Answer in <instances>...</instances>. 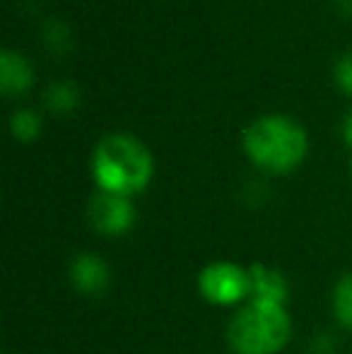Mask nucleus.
Listing matches in <instances>:
<instances>
[{
  "label": "nucleus",
  "instance_id": "obj_5",
  "mask_svg": "<svg viewBox=\"0 0 352 354\" xmlns=\"http://www.w3.org/2000/svg\"><path fill=\"white\" fill-rule=\"evenodd\" d=\"M87 219L94 232L104 236H121L136 222V210L126 196L97 191L87 203Z\"/></svg>",
  "mask_w": 352,
  "mask_h": 354
},
{
  "label": "nucleus",
  "instance_id": "obj_8",
  "mask_svg": "<svg viewBox=\"0 0 352 354\" xmlns=\"http://www.w3.org/2000/svg\"><path fill=\"white\" fill-rule=\"evenodd\" d=\"M32 82V71L27 61L12 48L0 51V89L3 94H17Z\"/></svg>",
  "mask_w": 352,
  "mask_h": 354
},
{
  "label": "nucleus",
  "instance_id": "obj_16",
  "mask_svg": "<svg viewBox=\"0 0 352 354\" xmlns=\"http://www.w3.org/2000/svg\"><path fill=\"white\" fill-rule=\"evenodd\" d=\"M350 164H352V162H350Z\"/></svg>",
  "mask_w": 352,
  "mask_h": 354
},
{
  "label": "nucleus",
  "instance_id": "obj_6",
  "mask_svg": "<svg viewBox=\"0 0 352 354\" xmlns=\"http://www.w3.org/2000/svg\"><path fill=\"white\" fill-rule=\"evenodd\" d=\"M71 284L77 292L87 294V297H99L109 289L111 284V270H109L106 261L99 253H77L71 261V270H68Z\"/></svg>",
  "mask_w": 352,
  "mask_h": 354
},
{
  "label": "nucleus",
  "instance_id": "obj_4",
  "mask_svg": "<svg viewBox=\"0 0 352 354\" xmlns=\"http://www.w3.org/2000/svg\"><path fill=\"white\" fill-rule=\"evenodd\" d=\"M198 292L212 306H237L251 299L249 268L230 261H215L198 275Z\"/></svg>",
  "mask_w": 352,
  "mask_h": 354
},
{
  "label": "nucleus",
  "instance_id": "obj_9",
  "mask_svg": "<svg viewBox=\"0 0 352 354\" xmlns=\"http://www.w3.org/2000/svg\"><path fill=\"white\" fill-rule=\"evenodd\" d=\"M77 87L71 82V80H58V82H51L44 92V102L51 111L56 113H68L77 106Z\"/></svg>",
  "mask_w": 352,
  "mask_h": 354
},
{
  "label": "nucleus",
  "instance_id": "obj_7",
  "mask_svg": "<svg viewBox=\"0 0 352 354\" xmlns=\"http://www.w3.org/2000/svg\"><path fill=\"white\" fill-rule=\"evenodd\" d=\"M251 275V299L256 301H270L282 304L285 306L290 299V284H287L285 275L275 268L266 266V263H254L249 268Z\"/></svg>",
  "mask_w": 352,
  "mask_h": 354
},
{
  "label": "nucleus",
  "instance_id": "obj_12",
  "mask_svg": "<svg viewBox=\"0 0 352 354\" xmlns=\"http://www.w3.org/2000/svg\"><path fill=\"white\" fill-rule=\"evenodd\" d=\"M44 41H46V46L51 48V51H56V53L66 51L68 44H71V34H68L66 24L58 22V19L46 22V27H44Z\"/></svg>",
  "mask_w": 352,
  "mask_h": 354
},
{
  "label": "nucleus",
  "instance_id": "obj_2",
  "mask_svg": "<svg viewBox=\"0 0 352 354\" xmlns=\"http://www.w3.org/2000/svg\"><path fill=\"white\" fill-rule=\"evenodd\" d=\"M292 337L287 306L249 299L232 316L227 342L237 354H280Z\"/></svg>",
  "mask_w": 352,
  "mask_h": 354
},
{
  "label": "nucleus",
  "instance_id": "obj_11",
  "mask_svg": "<svg viewBox=\"0 0 352 354\" xmlns=\"http://www.w3.org/2000/svg\"><path fill=\"white\" fill-rule=\"evenodd\" d=\"M10 131L17 140H32L39 133V116L32 109H17L10 116Z\"/></svg>",
  "mask_w": 352,
  "mask_h": 354
},
{
  "label": "nucleus",
  "instance_id": "obj_14",
  "mask_svg": "<svg viewBox=\"0 0 352 354\" xmlns=\"http://www.w3.org/2000/svg\"><path fill=\"white\" fill-rule=\"evenodd\" d=\"M343 138H345V142L352 145V111L345 116V121H343Z\"/></svg>",
  "mask_w": 352,
  "mask_h": 354
},
{
  "label": "nucleus",
  "instance_id": "obj_1",
  "mask_svg": "<svg viewBox=\"0 0 352 354\" xmlns=\"http://www.w3.org/2000/svg\"><path fill=\"white\" fill-rule=\"evenodd\" d=\"M92 176L99 191L131 198L142 191L152 176V157L145 145L126 133H111L92 152Z\"/></svg>",
  "mask_w": 352,
  "mask_h": 354
},
{
  "label": "nucleus",
  "instance_id": "obj_15",
  "mask_svg": "<svg viewBox=\"0 0 352 354\" xmlns=\"http://www.w3.org/2000/svg\"><path fill=\"white\" fill-rule=\"evenodd\" d=\"M338 3L340 10H345V12H352V0H335Z\"/></svg>",
  "mask_w": 352,
  "mask_h": 354
},
{
  "label": "nucleus",
  "instance_id": "obj_13",
  "mask_svg": "<svg viewBox=\"0 0 352 354\" xmlns=\"http://www.w3.org/2000/svg\"><path fill=\"white\" fill-rule=\"evenodd\" d=\"M333 77L340 89L352 92V51L343 53V56L338 58V63H335V68H333Z\"/></svg>",
  "mask_w": 352,
  "mask_h": 354
},
{
  "label": "nucleus",
  "instance_id": "obj_3",
  "mask_svg": "<svg viewBox=\"0 0 352 354\" xmlns=\"http://www.w3.org/2000/svg\"><path fill=\"white\" fill-rule=\"evenodd\" d=\"M244 152L256 167L272 174L295 169L306 154V133L287 116H261L244 131Z\"/></svg>",
  "mask_w": 352,
  "mask_h": 354
},
{
  "label": "nucleus",
  "instance_id": "obj_10",
  "mask_svg": "<svg viewBox=\"0 0 352 354\" xmlns=\"http://www.w3.org/2000/svg\"><path fill=\"white\" fill-rule=\"evenodd\" d=\"M331 304H333L335 321H338L343 328L352 330V272L343 275L338 282H335Z\"/></svg>",
  "mask_w": 352,
  "mask_h": 354
}]
</instances>
